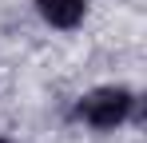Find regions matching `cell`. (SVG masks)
Returning <instances> with one entry per match:
<instances>
[{
    "mask_svg": "<svg viewBox=\"0 0 147 143\" xmlns=\"http://www.w3.org/2000/svg\"><path fill=\"white\" fill-rule=\"evenodd\" d=\"M0 143H12V139H8V135H0Z\"/></svg>",
    "mask_w": 147,
    "mask_h": 143,
    "instance_id": "obj_3",
    "label": "cell"
},
{
    "mask_svg": "<svg viewBox=\"0 0 147 143\" xmlns=\"http://www.w3.org/2000/svg\"><path fill=\"white\" fill-rule=\"evenodd\" d=\"M76 119L92 131H115L123 123H139L143 107H139V95L123 84H103L92 88L76 99Z\"/></svg>",
    "mask_w": 147,
    "mask_h": 143,
    "instance_id": "obj_1",
    "label": "cell"
},
{
    "mask_svg": "<svg viewBox=\"0 0 147 143\" xmlns=\"http://www.w3.org/2000/svg\"><path fill=\"white\" fill-rule=\"evenodd\" d=\"M36 16L56 32H76L88 16V0H32Z\"/></svg>",
    "mask_w": 147,
    "mask_h": 143,
    "instance_id": "obj_2",
    "label": "cell"
}]
</instances>
